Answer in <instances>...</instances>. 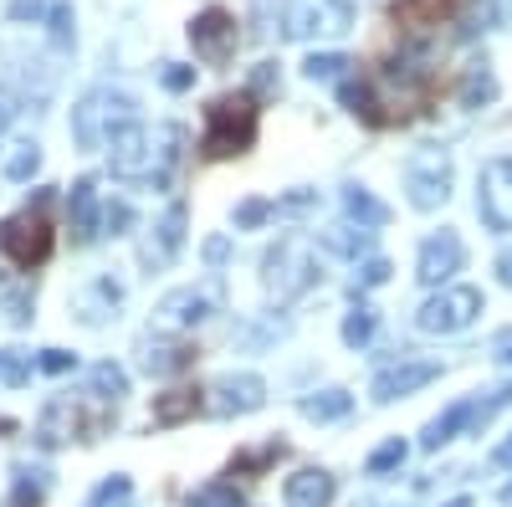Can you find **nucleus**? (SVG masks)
I'll list each match as a JSON object with an SVG mask.
<instances>
[{"label":"nucleus","instance_id":"f257e3e1","mask_svg":"<svg viewBox=\"0 0 512 507\" xmlns=\"http://www.w3.org/2000/svg\"><path fill=\"white\" fill-rule=\"evenodd\" d=\"M436 88H441L436 67H425L420 57H400V62H384V67L349 77L344 103H349L354 118L369 123V129H395V123H410L431 108Z\"/></svg>","mask_w":512,"mask_h":507},{"label":"nucleus","instance_id":"f03ea898","mask_svg":"<svg viewBox=\"0 0 512 507\" xmlns=\"http://www.w3.org/2000/svg\"><path fill=\"white\" fill-rule=\"evenodd\" d=\"M113 405L118 400H103L98 390L93 395H57L47 410H41V420H36V441L47 451H57L62 441H98V436H108V426L118 420Z\"/></svg>","mask_w":512,"mask_h":507},{"label":"nucleus","instance_id":"7ed1b4c3","mask_svg":"<svg viewBox=\"0 0 512 507\" xmlns=\"http://www.w3.org/2000/svg\"><path fill=\"white\" fill-rule=\"evenodd\" d=\"M256 129H262V108H256V93H221L205 108V134H200V154L216 159H236L256 144Z\"/></svg>","mask_w":512,"mask_h":507},{"label":"nucleus","instance_id":"20e7f679","mask_svg":"<svg viewBox=\"0 0 512 507\" xmlns=\"http://www.w3.org/2000/svg\"><path fill=\"white\" fill-rule=\"evenodd\" d=\"M47 200H52V190H41L36 205H26L21 216H6V221H0V257H11L21 272H31V267H41V262L52 257Z\"/></svg>","mask_w":512,"mask_h":507},{"label":"nucleus","instance_id":"39448f33","mask_svg":"<svg viewBox=\"0 0 512 507\" xmlns=\"http://www.w3.org/2000/svg\"><path fill=\"white\" fill-rule=\"evenodd\" d=\"M267 287L277 292V303H292V298H303V292L318 282V267H313V251L308 241H297V236H282L272 251H267Z\"/></svg>","mask_w":512,"mask_h":507},{"label":"nucleus","instance_id":"423d86ee","mask_svg":"<svg viewBox=\"0 0 512 507\" xmlns=\"http://www.w3.org/2000/svg\"><path fill=\"white\" fill-rule=\"evenodd\" d=\"M103 144H108V159H113V175H123V180H149L154 175V139H149L144 123L118 118Z\"/></svg>","mask_w":512,"mask_h":507},{"label":"nucleus","instance_id":"0eeeda50","mask_svg":"<svg viewBox=\"0 0 512 507\" xmlns=\"http://www.w3.org/2000/svg\"><path fill=\"white\" fill-rule=\"evenodd\" d=\"M236 41H241V31H236V16L226 6H205L190 21V47L205 67H226L236 57Z\"/></svg>","mask_w":512,"mask_h":507},{"label":"nucleus","instance_id":"6e6552de","mask_svg":"<svg viewBox=\"0 0 512 507\" xmlns=\"http://www.w3.org/2000/svg\"><path fill=\"white\" fill-rule=\"evenodd\" d=\"M477 313H482V292L477 287H446V292H436V298L420 303L415 323H420V333H461Z\"/></svg>","mask_w":512,"mask_h":507},{"label":"nucleus","instance_id":"1a4fd4ad","mask_svg":"<svg viewBox=\"0 0 512 507\" xmlns=\"http://www.w3.org/2000/svg\"><path fill=\"white\" fill-rule=\"evenodd\" d=\"M405 190H410V205L415 210H436L451 200V159L441 149H425L410 159L405 169Z\"/></svg>","mask_w":512,"mask_h":507},{"label":"nucleus","instance_id":"9d476101","mask_svg":"<svg viewBox=\"0 0 512 507\" xmlns=\"http://www.w3.org/2000/svg\"><path fill=\"white\" fill-rule=\"evenodd\" d=\"M349 31V6L344 0H292L287 6V36L308 41V36H338Z\"/></svg>","mask_w":512,"mask_h":507},{"label":"nucleus","instance_id":"9b49d317","mask_svg":"<svg viewBox=\"0 0 512 507\" xmlns=\"http://www.w3.org/2000/svg\"><path fill=\"white\" fill-rule=\"evenodd\" d=\"M477 210L492 231H512V154L492 159L482 169V190H477Z\"/></svg>","mask_w":512,"mask_h":507},{"label":"nucleus","instance_id":"f8f14e48","mask_svg":"<svg viewBox=\"0 0 512 507\" xmlns=\"http://www.w3.org/2000/svg\"><path fill=\"white\" fill-rule=\"evenodd\" d=\"M128 103L123 93H93V98H82V108L72 113V134H77V144L82 149H98L103 139H108V129H103V118L113 113V118H128Z\"/></svg>","mask_w":512,"mask_h":507},{"label":"nucleus","instance_id":"ddd939ff","mask_svg":"<svg viewBox=\"0 0 512 507\" xmlns=\"http://www.w3.org/2000/svg\"><path fill=\"white\" fill-rule=\"evenodd\" d=\"M461 262H466L461 236H456V231H441V236H431V241L420 246V267H415V277L436 287V282L456 277V272H461Z\"/></svg>","mask_w":512,"mask_h":507},{"label":"nucleus","instance_id":"4468645a","mask_svg":"<svg viewBox=\"0 0 512 507\" xmlns=\"http://www.w3.org/2000/svg\"><path fill=\"white\" fill-rule=\"evenodd\" d=\"M210 303H216V287H180L169 292V298L159 303V328H190L210 313Z\"/></svg>","mask_w":512,"mask_h":507},{"label":"nucleus","instance_id":"2eb2a0df","mask_svg":"<svg viewBox=\"0 0 512 507\" xmlns=\"http://www.w3.org/2000/svg\"><path fill=\"white\" fill-rule=\"evenodd\" d=\"M436 374H441V364H431V359L390 364V369L374 379V400H400V395H410V390H420V385H431Z\"/></svg>","mask_w":512,"mask_h":507},{"label":"nucleus","instance_id":"dca6fc26","mask_svg":"<svg viewBox=\"0 0 512 507\" xmlns=\"http://www.w3.org/2000/svg\"><path fill=\"white\" fill-rule=\"evenodd\" d=\"M451 11H456V0H395L390 6V16H395V26L405 36H425L431 26H441Z\"/></svg>","mask_w":512,"mask_h":507},{"label":"nucleus","instance_id":"f3484780","mask_svg":"<svg viewBox=\"0 0 512 507\" xmlns=\"http://www.w3.org/2000/svg\"><path fill=\"white\" fill-rule=\"evenodd\" d=\"M333 492H338V482H333L323 467H303V472H292V477H287V487H282L287 507H328V502H333Z\"/></svg>","mask_w":512,"mask_h":507},{"label":"nucleus","instance_id":"a211bd4d","mask_svg":"<svg viewBox=\"0 0 512 507\" xmlns=\"http://www.w3.org/2000/svg\"><path fill=\"white\" fill-rule=\"evenodd\" d=\"M216 410L221 415H246V410H262V400H267V385H262V379H256V374H231V379H221V385H216Z\"/></svg>","mask_w":512,"mask_h":507},{"label":"nucleus","instance_id":"6ab92c4d","mask_svg":"<svg viewBox=\"0 0 512 507\" xmlns=\"http://www.w3.org/2000/svg\"><path fill=\"white\" fill-rule=\"evenodd\" d=\"M67 221H72L77 241H93V236H98L103 210H98V190H93V180H77V185H72V200H67Z\"/></svg>","mask_w":512,"mask_h":507},{"label":"nucleus","instance_id":"aec40b11","mask_svg":"<svg viewBox=\"0 0 512 507\" xmlns=\"http://www.w3.org/2000/svg\"><path fill=\"white\" fill-rule=\"evenodd\" d=\"M472 420H477V405H472V400H456V405H451L446 415H436L431 426H425L420 446H425V451H441V446H446V441H451V436H456L461 426H472Z\"/></svg>","mask_w":512,"mask_h":507},{"label":"nucleus","instance_id":"412c9836","mask_svg":"<svg viewBox=\"0 0 512 507\" xmlns=\"http://www.w3.org/2000/svg\"><path fill=\"white\" fill-rule=\"evenodd\" d=\"M205 410V395L200 390H169L154 400V426H185V420H195Z\"/></svg>","mask_w":512,"mask_h":507},{"label":"nucleus","instance_id":"4be33fe9","mask_svg":"<svg viewBox=\"0 0 512 507\" xmlns=\"http://www.w3.org/2000/svg\"><path fill=\"white\" fill-rule=\"evenodd\" d=\"M195 359H200L195 344H149L144 369H149V374H180V369H190Z\"/></svg>","mask_w":512,"mask_h":507},{"label":"nucleus","instance_id":"5701e85b","mask_svg":"<svg viewBox=\"0 0 512 507\" xmlns=\"http://www.w3.org/2000/svg\"><path fill=\"white\" fill-rule=\"evenodd\" d=\"M282 456H287V446H282V441H267V446L236 451V456H231V467H226V477H256V472H267L272 461H282Z\"/></svg>","mask_w":512,"mask_h":507},{"label":"nucleus","instance_id":"b1692460","mask_svg":"<svg viewBox=\"0 0 512 507\" xmlns=\"http://www.w3.org/2000/svg\"><path fill=\"white\" fill-rule=\"evenodd\" d=\"M456 98H461L466 108H482V103H492V98H497V77L487 72V62H472V67H466Z\"/></svg>","mask_w":512,"mask_h":507},{"label":"nucleus","instance_id":"393cba45","mask_svg":"<svg viewBox=\"0 0 512 507\" xmlns=\"http://www.w3.org/2000/svg\"><path fill=\"white\" fill-rule=\"evenodd\" d=\"M297 410H303L308 420H338V415L354 410V400L344 390H323V395H303V400H297Z\"/></svg>","mask_w":512,"mask_h":507},{"label":"nucleus","instance_id":"a878e982","mask_svg":"<svg viewBox=\"0 0 512 507\" xmlns=\"http://www.w3.org/2000/svg\"><path fill=\"white\" fill-rule=\"evenodd\" d=\"M344 205H349V216H354L359 226H384V221H390V210H384L369 190H359V185L344 195Z\"/></svg>","mask_w":512,"mask_h":507},{"label":"nucleus","instance_id":"bb28decb","mask_svg":"<svg viewBox=\"0 0 512 507\" xmlns=\"http://www.w3.org/2000/svg\"><path fill=\"white\" fill-rule=\"evenodd\" d=\"M323 246L328 251H338V257H359V251L369 246V226H333V231H323Z\"/></svg>","mask_w":512,"mask_h":507},{"label":"nucleus","instance_id":"cd10ccee","mask_svg":"<svg viewBox=\"0 0 512 507\" xmlns=\"http://www.w3.org/2000/svg\"><path fill=\"white\" fill-rule=\"evenodd\" d=\"M26 379H31V354H21V349H0V385L21 390Z\"/></svg>","mask_w":512,"mask_h":507},{"label":"nucleus","instance_id":"c85d7f7f","mask_svg":"<svg viewBox=\"0 0 512 507\" xmlns=\"http://www.w3.org/2000/svg\"><path fill=\"white\" fill-rule=\"evenodd\" d=\"M159 257L169 262V257H175V251H180V241H185V205H169V216H164V226H159Z\"/></svg>","mask_w":512,"mask_h":507},{"label":"nucleus","instance_id":"c756f323","mask_svg":"<svg viewBox=\"0 0 512 507\" xmlns=\"http://www.w3.org/2000/svg\"><path fill=\"white\" fill-rule=\"evenodd\" d=\"M344 67H349V57H344V52H313V57L303 62V72H308L313 82H333V77H344Z\"/></svg>","mask_w":512,"mask_h":507},{"label":"nucleus","instance_id":"7c9ffc66","mask_svg":"<svg viewBox=\"0 0 512 507\" xmlns=\"http://www.w3.org/2000/svg\"><path fill=\"white\" fill-rule=\"evenodd\" d=\"M369 338H374V308H369V303H359V308L344 318V344H354V349H359V344H369Z\"/></svg>","mask_w":512,"mask_h":507},{"label":"nucleus","instance_id":"2f4dec72","mask_svg":"<svg viewBox=\"0 0 512 507\" xmlns=\"http://www.w3.org/2000/svg\"><path fill=\"white\" fill-rule=\"evenodd\" d=\"M47 502V482L36 472H16V492H11V507H41Z\"/></svg>","mask_w":512,"mask_h":507},{"label":"nucleus","instance_id":"473e14b6","mask_svg":"<svg viewBox=\"0 0 512 507\" xmlns=\"http://www.w3.org/2000/svg\"><path fill=\"white\" fill-rule=\"evenodd\" d=\"M93 390H98L103 400H118V395H128V374H123L118 364H98V369H93Z\"/></svg>","mask_w":512,"mask_h":507},{"label":"nucleus","instance_id":"72a5a7b5","mask_svg":"<svg viewBox=\"0 0 512 507\" xmlns=\"http://www.w3.org/2000/svg\"><path fill=\"white\" fill-rule=\"evenodd\" d=\"M36 169H41L36 144H16V149H11V159H6V175H11V180H31Z\"/></svg>","mask_w":512,"mask_h":507},{"label":"nucleus","instance_id":"f704fd0d","mask_svg":"<svg viewBox=\"0 0 512 507\" xmlns=\"http://www.w3.org/2000/svg\"><path fill=\"white\" fill-rule=\"evenodd\" d=\"M190 507H241V492H236V482H216V487L195 492Z\"/></svg>","mask_w":512,"mask_h":507},{"label":"nucleus","instance_id":"c9c22d12","mask_svg":"<svg viewBox=\"0 0 512 507\" xmlns=\"http://www.w3.org/2000/svg\"><path fill=\"white\" fill-rule=\"evenodd\" d=\"M128 497H134V482H128V477H113V482H103V487L93 492L88 507H123Z\"/></svg>","mask_w":512,"mask_h":507},{"label":"nucleus","instance_id":"e433bc0d","mask_svg":"<svg viewBox=\"0 0 512 507\" xmlns=\"http://www.w3.org/2000/svg\"><path fill=\"white\" fill-rule=\"evenodd\" d=\"M405 461V441H384L374 456H369V477H384V472H395Z\"/></svg>","mask_w":512,"mask_h":507},{"label":"nucleus","instance_id":"4c0bfd02","mask_svg":"<svg viewBox=\"0 0 512 507\" xmlns=\"http://www.w3.org/2000/svg\"><path fill=\"white\" fill-rule=\"evenodd\" d=\"M267 216H272V200H246V205H236V226H241V231L262 226Z\"/></svg>","mask_w":512,"mask_h":507},{"label":"nucleus","instance_id":"58836bf2","mask_svg":"<svg viewBox=\"0 0 512 507\" xmlns=\"http://www.w3.org/2000/svg\"><path fill=\"white\" fill-rule=\"evenodd\" d=\"M195 82V67H180V62H164V88L169 93H185Z\"/></svg>","mask_w":512,"mask_h":507},{"label":"nucleus","instance_id":"ea45409f","mask_svg":"<svg viewBox=\"0 0 512 507\" xmlns=\"http://www.w3.org/2000/svg\"><path fill=\"white\" fill-rule=\"evenodd\" d=\"M72 364H77V354H67V349H47L36 359V369H47V374H67Z\"/></svg>","mask_w":512,"mask_h":507},{"label":"nucleus","instance_id":"a19ab883","mask_svg":"<svg viewBox=\"0 0 512 507\" xmlns=\"http://www.w3.org/2000/svg\"><path fill=\"white\" fill-rule=\"evenodd\" d=\"M103 226H108L113 236H123V226H134V210H128V205H108V210H103Z\"/></svg>","mask_w":512,"mask_h":507},{"label":"nucleus","instance_id":"79ce46f5","mask_svg":"<svg viewBox=\"0 0 512 507\" xmlns=\"http://www.w3.org/2000/svg\"><path fill=\"white\" fill-rule=\"evenodd\" d=\"M52 36L57 41H72V6H62V0L52 6Z\"/></svg>","mask_w":512,"mask_h":507},{"label":"nucleus","instance_id":"37998d69","mask_svg":"<svg viewBox=\"0 0 512 507\" xmlns=\"http://www.w3.org/2000/svg\"><path fill=\"white\" fill-rule=\"evenodd\" d=\"M52 0H11V21H36Z\"/></svg>","mask_w":512,"mask_h":507},{"label":"nucleus","instance_id":"c03bdc74","mask_svg":"<svg viewBox=\"0 0 512 507\" xmlns=\"http://www.w3.org/2000/svg\"><path fill=\"white\" fill-rule=\"evenodd\" d=\"M359 277H364V287H379V282H390V262H384V257H369Z\"/></svg>","mask_w":512,"mask_h":507},{"label":"nucleus","instance_id":"a18cd8bd","mask_svg":"<svg viewBox=\"0 0 512 507\" xmlns=\"http://www.w3.org/2000/svg\"><path fill=\"white\" fill-rule=\"evenodd\" d=\"M16 113H21V108H16V93H11V88H0V134H6L11 123H16Z\"/></svg>","mask_w":512,"mask_h":507},{"label":"nucleus","instance_id":"49530a36","mask_svg":"<svg viewBox=\"0 0 512 507\" xmlns=\"http://www.w3.org/2000/svg\"><path fill=\"white\" fill-rule=\"evenodd\" d=\"M267 88H277V62H262L251 77V93H267Z\"/></svg>","mask_w":512,"mask_h":507},{"label":"nucleus","instance_id":"de8ad7c7","mask_svg":"<svg viewBox=\"0 0 512 507\" xmlns=\"http://www.w3.org/2000/svg\"><path fill=\"white\" fill-rule=\"evenodd\" d=\"M226 251H231L226 236H210V241H205V262H226Z\"/></svg>","mask_w":512,"mask_h":507},{"label":"nucleus","instance_id":"09e8293b","mask_svg":"<svg viewBox=\"0 0 512 507\" xmlns=\"http://www.w3.org/2000/svg\"><path fill=\"white\" fill-rule=\"evenodd\" d=\"M492 16H497V26H512V0H492Z\"/></svg>","mask_w":512,"mask_h":507},{"label":"nucleus","instance_id":"8fccbe9b","mask_svg":"<svg viewBox=\"0 0 512 507\" xmlns=\"http://www.w3.org/2000/svg\"><path fill=\"white\" fill-rule=\"evenodd\" d=\"M492 461H497V467H512V436H507V441L492 451Z\"/></svg>","mask_w":512,"mask_h":507},{"label":"nucleus","instance_id":"3c124183","mask_svg":"<svg viewBox=\"0 0 512 507\" xmlns=\"http://www.w3.org/2000/svg\"><path fill=\"white\" fill-rule=\"evenodd\" d=\"M497 277L512 287V251H507V257H497Z\"/></svg>","mask_w":512,"mask_h":507},{"label":"nucleus","instance_id":"603ef678","mask_svg":"<svg viewBox=\"0 0 512 507\" xmlns=\"http://www.w3.org/2000/svg\"><path fill=\"white\" fill-rule=\"evenodd\" d=\"M446 507H472V497H451Z\"/></svg>","mask_w":512,"mask_h":507},{"label":"nucleus","instance_id":"864d4df0","mask_svg":"<svg viewBox=\"0 0 512 507\" xmlns=\"http://www.w3.org/2000/svg\"><path fill=\"white\" fill-rule=\"evenodd\" d=\"M502 502H512V482H507V487H502Z\"/></svg>","mask_w":512,"mask_h":507}]
</instances>
